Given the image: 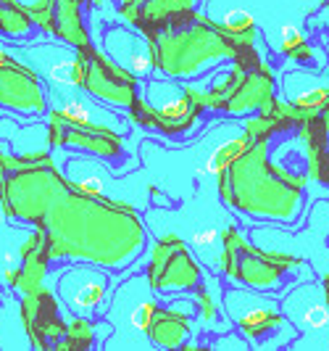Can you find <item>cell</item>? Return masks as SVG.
Returning a JSON list of instances; mask_svg holds the SVG:
<instances>
[{
    "label": "cell",
    "instance_id": "obj_16",
    "mask_svg": "<svg viewBox=\"0 0 329 351\" xmlns=\"http://www.w3.org/2000/svg\"><path fill=\"white\" fill-rule=\"evenodd\" d=\"M18 264L16 269H5V282L18 288L21 293H29L35 288H42V280L48 275L51 267V251H48V238L40 228H35V232L27 238V243L18 251Z\"/></svg>",
    "mask_w": 329,
    "mask_h": 351
},
{
    "label": "cell",
    "instance_id": "obj_4",
    "mask_svg": "<svg viewBox=\"0 0 329 351\" xmlns=\"http://www.w3.org/2000/svg\"><path fill=\"white\" fill-rule=\"evenodd\" d=\"M222 269L226 280L237 282L248 291H256L261 296H277L308 269V262L295 254L261 251L245 241L240 230L229 228L224 232Z\"/></svg>",
    "mask_w": 329,
    "mask_h": 351
},
{
    "label": "cell",
    "instance_id": "obj_22",
    "mask_svg": "<svg viewBox=\"0 0 329 351\" xmlns=\"http://www.w3.org/2000/svg\"><path fill=\"white\" fill-rule=\"evenodd\" d=\"M95 343V322L87 317H74L66 328L58 351H87Z\"/></svg>",
    "mask_w": 329,
    "mask_h": 351
},
{
    "label": "cell",
    "instance_id": "obj_9",
    "mask_svg": "<svg viewBox=\"0 0 329 351\" xmlns=\"http://www.w3.org/2000/svg\"><path fill=\"white\" fill-rule=\"evenodd\" d=\"M148 285L156 293H195L203 285V272L192 259L190 246L179 235H163L153 246L148 264Z\"/></svg>",
    "mask_w": 329,
    "mask_h": 351
},
{
    "label": "cell",
    "instance_id": "obj_6",
    "mask_svg": "<svg viewBox=\"0 0 329 351\" xmlns=\"http://www.w3.org/2000/svg\"><path fill=\"white\" fill-rule=\"evenodd\" d=\"M69 85L82 88L108 108H122V111H129L140 95L137 74L122 66L119 61L103 56L95 45L87 51H77V56L71 58Z\"/></svg>",
    "mask_w": 329,
    "mask_h": 351
},
{
    "label": "cell",
    "instance_id": "obj_18",
    "mask_svg": "<svg viewBox=\"0 0 329 351\" xmlns=\"http://www.w3.org/2000/svg\"><path fill=\"white\" fill-rule=\"evenodd\" d=\"M306 119L303 111H298L293 104H274L266 111H259V117L245 122V138L250 143H272L277 135H285L290 130H300Z\"/></svg>",
    "mask_w": 329,
    "mask_h": 351
},
{
    "label": "cell",
    "instance_id": "obj_21",
    "mask_svg": "<svg viewBox=\"0 0 329 351\" xmlns=\"http://www.w3.org/2000/svg\"><path fill=\"white\" fill-rule=\"evenodd\" d=\"M0 32L16 40H27L35 32V19L29 16L27 5L16 0H0Z\"/></svg>",
    "mask_w": 329,
    "mask_h": 351
},
{
    "label": "cell",
    "instance_id": "obj_23",
    "mask_svg": "<svg viewBox=\"0 0 329 351\" xmlns=\"http://www.w3.org/2000/svg\"><path fill=\"white\" fill-rule=\"evenodd\" d=\"M222 24H224L226 32L235 35L237 40L256 43V21H253V16H250L248 11H232Z\"/></svg>",
    "mask_w": 329,
    "mask_h": 351
},
{
    "label": "cell",
    "instance_id": "obj_25",
    "mask_svg": "<svg viewBox=\"0 0 329 351\" xmlns=\"http://www.w3.org/2000/svg\"><path fill=\"white\" fill-rule=\"evenodd\" d=\"M327 104H329V88H313V90H308V93H303V95H298L293 101L295 108L303 111L306 117L319 114Z\"/></svg>",
    "mask_w": 329,
    "mask_h": 351
},
{
    "label": "cell",
    "instance_id": "obj_17",
    "mask_svg": "<svg viewBox=\"0 0 329 351\" xmlns=\"http://www.w3.org/2000/svg\"><path fill=\"white\" fill-rule=\"evenodd\" d=\"M195 5L198 0H122L119 14L124 21L140 29V35H148L166 27L176 16L195 11Z\"/></svg>",
    "mask_w": 329,
    "mask_h": 351
},
{
    "label": "cell",
    "instance_id": "obj_10",
    "mask_svg": "<svg viewBox=\"0 0 329 351\" xmlns=\"http://www.w3.org/2000/svg\"><path fill=\"white\" fill-rule=\"evenodd\" d=\"M48 148H74L111 164L124 158V141L119 138V132L103 124H95L92 119L90 122L69 119L58 108L48 114Z\"/></svg>",
    "mask_w": 329,
    "mask_h": 351
},
{
    "label": "cell",
    "instance_id": "obj_24",
    "mask_svg": "<svg viewBox=\"0 0 329 351\" xmlns=\"http://www.w3.org/2000/svg\"><path fill=\"white\" fill-rule=\"evenodd\" d=\"M248 145H250V141H248L245 135L243 138H235V141H226L224 145L213 154V158H211V172H213V175H219V172L226 169L235 158L240 156V154H245V148H248Z\"/></svg>",
    "mask_w": 329,
    "mask_h": 351
},
{
    "label": "cell",
    "instance_id": "obj_12",
    "mask_svg": "<svg viewBox=\"0 0 329 351\" xmlns=\"http://www.w3.org/2000/svg\"><path fill=\"white\" fill-rule=\"evenodd\" d=\"M21 325L35 349H58L69 322L61 317L58 299L45 288H35L21 299Z\"/></svg>",
    "mask_w": 329,
    "mask_h": 351
},
{
    "label": "cell",
    "instance_id": "obj_2",
    "mask_svg": "<svg viewBox=\"0 0 329 351\" xmlns=\"http://www.w3.org/2000/svg\"><path fill=\"white\" fill-rule=\"evenodd\" d=\"M216 177L222 201L259 219L285 225L295 222L306 201L308 177L274 167L269 158V143H250L245 154Z\"/></svg>",
    "mask_w": 329,
    "mask_h": 351
},
{
    "label": "cell",
    "instance_id": "obj_7",
    "mask_svg": "<svg viewBox=\"0 0 329 351\" xmlns=\"http://www.w3.org/2000/svg\"><path fill=\"white\" fill-rule=\"evenodd\" d=\"M161 85L166 98H161V104H156V101H148L145 95H137V101L129 108V117L145 130H156L169 138H185L195 130V124L200 122L203 111L208 108V93L190 85L182 88L174 82H161Z\"/></svg>",
    "mask_w": 329,
    "mask_h": 351
},
{
    "label": "cell",
    "instance_id": "obj_11",
    "mask_svg": "<svg viewBox=\"0 0 329 351\" xmlns=\"http://www.w3.org/2000/svg\"><path fill=\"white\" fill-rule=\"evenodd\" d=\"M90 3L95 0H32L27 11L42 32L58 37L74 51H87L92 48L85 27V8Z\"/></svg>",
    "mask_w": 329,
    "mask_h": 351
},
{
    "label": "cell",
    "instance_id": "obj_5",
    "mask_svg": "<svg viewBox=\"0 0 329 351\" xmlns=\"http://www.w3.org/2000/svg\"><path fill=\"white\" fill-rule=\"evenodd\" d=\"M274 104V74L250 45L232 61V71L208 93V108L229 117L266 111Z\"/></svg>",
    "mask_w": 329,
    "mask_h": 351
},
{
    "label": "cell",
    "instance_id": "obj_26",
    "mask_svg": "<svg viewBox=\"0 0 329 351\" xmlns=\"http://www.w3.org/2000/svg\"><path fill=\"white\" fill-rule=\"evenodd\" d=\"M156 309H158L156 301H142L140 306H135V309H132V317H129L132 328L140 330V333H145L148 325H150V319H153V315H156Z\"/></svg>",
    "mask_w": 329,
    "mask_h": 351
},
{
    "label": "cell",
    "instance_id": "obj_13",
    "mask_svg": "<svg viewBox=\"0 0 329 351\" xmlns=\"http://www.w3.org/2000/svg\"><path fill=\"white\" fill-rule=\"evenodd\" d=\"M55 291H58V296L66 301L74 312L90 315V312H95L105 301L108 275L98 269V264L90 267V262H85L79 264V267L66 269L58 278V282H55Z\"/></svg>",
    "mask_w": 329,
    "mask_h": 351
},
{
    "label": "cell",
    "instance_id": "obj_29",
    "mask_svg": "<svg viewBox=\"0 0 329 351\" xmlns=\"http://www.w3.org/2000/svg\"><path fill=\"white\" fill-rule=\"evenodd\" d=\"M321 288H324V299H327V306H329V275L321 278Z\"/></svg>",
    "mask_w": 329,
    "mask_h": 351
},
{
    "label": "cell",
    "instance_id": "obj_14",
    "mask_svg": "<svg viewBox=\"0 0 329 351\" xmlns=\"http://www.w3.org/2000/svg\"><path fill=\"white\" fill-rule=\"evenodd\" d=\"M0 106L21 114L45 111V93L40 85V77L16 58L0 66Z\"/></svg>",
    "mask_w": 329,
    "mask_h": 351
},
{
    "label": "cell",
    "instance_id": "obj_1",
    "mask_svg": "<svg viewBox=\"0 0 329 351\" xmlns=\"http://www.w3.org/2000/svg\"><path fill=\"white\" fill-rule=\"evenodd\" d=\"M0 201L5 217L45 232L53 262L79 259L124 269L145 246V225L137 211L69 182L45 151L0 154Z\"/></svg>",
    "mask_w": 329,
    "mask_h": 351
},
{
    "label": "cell",
    "instance_id": "obj_30",
    "mask_svg": "<svg viewBox=\"0 0 329 351\" xmlns=\"http://www.w3.org/2000/svg\"><path fill=\"white\" fill-rule=\"evenodd\" d=\"M3 217H5V209H3V201H0V222H3Z\"/></svg>",
    "mask_w": 329,
    "mask_h": 351
},
{
    "label": "cell",
    "instance_id": "obj_27",
    "mask_svg": "<svg viewBox=\"0 0 329 351\" xmlns=\"http://www.w3.org/2000/svg\"><path fill=\"white\" fill-rule=\"evenodd\" d=\"M195 304H198V315L203 317V319H213V315H216V309H213V304H211V296H208V291L200 285L198 291H195Z\"/></svg>",
    "mask_w": 329,
    "mask_h": 351
},
{
    "label": "cell",
    "instance_id": "obj_20",
    "mask_svg": "<svg viewBox=\"0 0 329 351\" xmlns=\"http://www.w3.org/2000/svg\"><path fill=\"white\" fill-rule=\"evenodd\" d=\"M303 141L308 145V172L316 182L329 188V132L319 119V114L306 117L300 124Z\"/></svg>",
    "mask_w": 329,
    "mask_h": 351
},
{
    "label": "cell",
    "instance_id": "obj_19",
    "mask_svg": "<svg viewBox=\"0 0 329 351\" xmlns=\"http://www.w3.org/2000/svg\"><path fill=\"white\" fill-rule=\"evenodd\" d=\"M145 335L158 349H179L185 346L190 335V312L172 309V306H158Z\"/></svg>",
    "mask_w": 329,
    "mask_h": 351
},
{
    "label": "cell",
    "instance_id": "obj_15",
    "mask_svg": "<svg viewBox=\"0 0 329 351\" xmlns=\"http://www.w3.org/2000/svg\"><path fill=\"white\" fill-rule=\"evenodd\" d=\"M282 312L298 330L308 335H327L329 330V306L324 299V288L303 282L290 291V296L282 301Z\"/></svg>",
    "mask_w": 329,
    "mask_h": 351
},
{
    "label": "cell",
    "instance_id": "obj_28",
    "mask_svg": "<svg viewBox=\"0 0 329 351\" xmlns=\"http://www.w3.org/2000/svg\"><path fill=\"white\" fill-rule=\"evenodd\" d=\"M319 119H321V124H324V130L329 132V104L324 106L321 111H319Z\"/></svg>",
    "mask_w": 329,
    "mask_h": 351
},
{
    "label": "cell",
    "instance_id": "obj_8",
    "mask_svg": "<svg viewBox=\"0 0 329 351\" xmlns=\"http://www.w3.org/2000/svg\"><path fill=\"white\" fill-rule=\"evenodd\" d=\"M259 296L256 291H226V312L240 328V333L259 349H277L293 343V338H298V328L285 312H277L274 304L259 301Z\"/></svg>",
    "mask_w": 329,
    "mask_h": 351
},
{
    "label": "cell",
    "instance_id": "obj_3",
    "mask_svg": "<svg viewBox=\"0 0 329 351\" xmlns=\"http://www.w3.org/2000/svg\"><path fill=\"white\" fill-rule=\"evenodd\" d=\"M150 64L166 77L195 80L222 61H235L256 43H245L229 35L224 24H216L198 11H187L156 32H148Z\"/></svg>",
    "mask_w": 329,
    "mask_h": 351
}]
</instances>
